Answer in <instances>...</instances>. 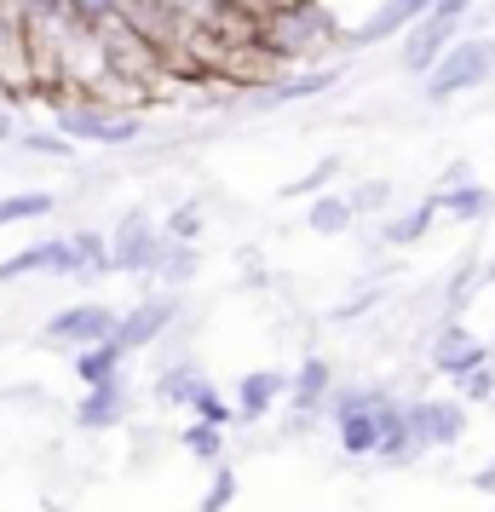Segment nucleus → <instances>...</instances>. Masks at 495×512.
Returning <instances> with one entry per match:
<instances>
[{"label": "nucleus", "instance_id": "20", "mask_svg": "<svg viewBox=\"0 0 495 512\" xmlns=\"http://www.w3.org/2000/svg\"><path fill=\"white\" fill-rule=\"evenodd\" d=\"M352 219H357V208L346 202V196H317L306 225H311L317 236H346V231H352Z\"/></svg>", "mask_w": 495, "mask_h": 512}, {"label": "nucleus", "instance_id": "11", "mask_svg": "<svg viewBox=\"0 0 495 512\" xmlns=\"http://www.w3.org/2000/svg\"><path fill=\"white\" fill-rule=\"evenodd\" d=\"M490 357V346L478 340V334H467L461 323H449L438 340H432V369L438 374H449V380H461V374H472L478 363Z\"/></svg>", "mask_w": 495, "mask_h": 512}, {"label": "nucleus", "instance_id": "24", "mask_svg": "<svg viewBox=\"0 0 495 512\" xmlns=\"http://www.w3.org/2000/svg\"><path fill=\"white\" fill-rule=\"evenodd\" d=\"M70 248H75V259H81V277H104V271H110V242L98 231H75Z\"/></svg>", "mask_w": 495, "mask_h": 512}, {"label": "nucleus", "instance_id": "16", "mask_svg": "<svg viewBox=\"0 0 495 512\" xmlns=\"http://www.w3.org/2000/svg\"><path fill=\"white\" fill-rule=\"evenodd\" d=\"M334 392V369L323 363V357H306L300 369H294V409L300 415H311V409H323Z\"/></svg>", "mask_w": 495, "mask_h": 512}, {"label": "nucleus", "instance_id": "32", "mask_svg": "<svg viewBox=\"0 0 495 512\" xmlns=\"http://www.w3.org/2000/svg\"><path fill=\"white\" fill-rule=\"evenodd\" d=\"M334 173H340V162H317L306 173V179H294V185H283V196H311V190H323L334 179Z\"/></svg>", "mask_w": 495, "mask_h": 512}, {"label": "nucleus", "instance_id": "29", "mask_svg": "<svg viewBox=\"0 0 495 512\" xmlns=\"http://www.w3.org/2000/svg\"><path fill=\"white\" fill-rule=\"evenodd\" d=\"M236 501V472L231 466H219V472H213V484H208V495H202V507L196 512H225Z\"/></svg>", "mask_w": 495, "mask_h": 512}, {"label": "nucleus", "instance_id": "31", "mask_svg": "<svg viewBox=\"0 0 495 512\" xmlns=\"http://www.w3.org/2000/svg\"><path fill=\"white\" fill-rule=\"evenodd\" d=\"M167 236H173V242H196V236H202V208H196V202H185V208L167 219Z\"/></svg>", "mask_w": 495, "mask_h": 512}, {"label": "nucleus", "instance_id": "7", "mask_svg": "<svg viewBox=\"0 0 495 512\" xmlns=\"http://www.w3.org/2000/svg\"><path fill=\"white\" fill-rule=\"evenodd\" d=\"M35 271H47V277H81V259H75L70 236H52V242H35V248H24V254L0 259V282L35 277Z\"/></svg>", "mask_w": 495, "mask_h": 512}, {"label": "nucleus", "instance_id": "17", "mask_svg": "<svg viewBox=\"0 0 495 512\" xmlns=\"http://www.w3.org/2000/svg\"><path fill=\"white\" fill-rule=\"evenodd\" d=\"M438 202V213H455V219H484V213L495 208V196L484 185H472V179H455V185L444 190V196H432Z\"/></svg>", "mask_w": 495, "mask_h": 512}, {"label": "nucleus", "instance_id": "26", "mask_svg": "<svg viewBox=\"0 0 495 512\" xmlns=\"http://www.w3.org/2000/svg\"><path fill=\"white\" fill-rule=\"evenodd\" d=\"M64 12H70L81 29H104V24H116L121 18V0H70Z\"/></svg>", "mask_w": 495, "mask_h": 512}, {"label": "nucleus", "instance_id": "2", "mask_svg": "<svg viewBox=\"0 0 495 512\" xmlns=\"http://www.w3.org/2000/svg\"><path fill=\"white\" fill-rule=\"evenodd\" d=\"M52 98V127L64 133V139H87V144H133L144 133V121L133 110H104L98 98Z\"/></svg>", "mask_w": 495, "mask_h": 512}, {"label": "nucleus", "instance_id": "3", "mask_svg": "<svg viewBox=\"0 0 495 512\" xmlns=\"http://www.w3.org/2000/svg\"><path fill=\"white\" fill-rule=\"evenodd\" d=\"M260 41L283 58H306V52L329 47L334 41V18L317 6V0H294V6H277L271 18H260Z\"/></svg>", "mask_w": 495, "mask_h": 512}, {"label": "nucleus", "instance_id": "15", "mask_svg": "<svg viewBox=\"0 0 495 512\" xmlns=\"http://www.w3.org/2000/svg\"><path fill=\"white\" fill-rule=\"evenodd\" d=\"M340 81V70H311V75H288V81H277V87H265L254 104H265V110H277V104H300V98H323Z\"/></svg>", "mask_w": 495, "mask_h": 512}, {"label": "nucleus", "instance_id": "9", "mask_svg": "<svg viewBox=\"0 0 495 512\" xmlns=\"http://www.w3.org/2000/svg\"><path fill=\"white\" fill-rule=\"evenodd\" d=\"M455 35H461V24H449V18H438V12H421L415 24L403 29V70L426 75V64H432V58H438Z\"/></svg>", "mask_w": 495, "mask_h": 512}, {"label": "nucleus", "instance_id": "35", "mask_svg": "<svg viewBox=\"0 0 495 512\" xmlns=\"http://www.w3.org/2000/svg\"><path fill=\"white\" fill-rule=\"evenodd\" d=\"M472 489H478V495H495V461H490V466H478V478H472Z\"/></svg>", "mask_w": 495, "mask_h": 512}, {"label": "nucleus", "instance_id": "27", "mask_svg": "<svg viewBox=\"0 0 495 512\" xmlns=\"http://www.w3.org/2000/svg\"><path fill=\"white\" fill-rule=\"evenodd\" d=\"M196 380H202V369H196V363H173V369L156 380V397H162V403H185Z\"/></svg>", "mask_w": 495, "mask_h": 512}, {"label": "nucleus", "instance_id": "22", "mask_svg": "<svg viewBox=\"0 0 495 512\" xmlns=\"http://www.w3.org/2000/svg\"><path fill=\"white\" fill-rule=\"evenodd\" d=\"M185 409H190L196 420H208V426H231V420H236V409H231V403H225L219 392H213L208 380H196V386H190Z\"/></svg>", "mask_w": 495, "mask_h": 512}, {"label": "nucleus", "instance_id": "36", "mask_svg": "<svg viewBox=\"0 0 495 512\" xmlns=\"http://www.w3.org/2000/svg\"><path fill=\"white\" fill-rule=\"evenodd\" d=\"M12 133H18V127H12V116H6V110H0V144L12 139Z\"/></svg>", "mask_w": 495, "mask_h": 512}, {"label": "nucleus", "instance_id": "10", "mask_svg": "<svg viewBox=\"0 0 495 512\" xmlns=\"http://www.w3.org/2000/svg\"><path fill=\"white\" fill-rule=\"evenodd\" d=\"M116 334V311L110 305H70L47 323V340H64V346H93V340H110Z\"/></svg>", "mask_w": 495, "mask_h": 512}, {"label": "nucleus", "instance_id": "13", "mask_svg": "<svg viewBox=\"0 0 495 512\" xmlns=\"http://www.w3.org/2000/svg\"><path fill=\"white\" fill-rule=\"evenodd\" d=\"M375 455L380 461H409L415 455V438H409V415H403L398 397H375Z\"/></svg>", "mask_w": 495, "mask_h": 512}, {"label": "nucleus", "instance_id": "33", "mask_svg": "<svg viewBox=\"0 0 495 512\" xmlns=\"http://www.w3.org/2000/svg\"><path fill=\"white\" fill-rule=\"evenodd\" d=\"M369 305H375V294H363V300H346L340 311H334V323H352V317H363Z\"/></svg>", "mask_w": 495, "mask_h": 512}, {"label": "nucleus", "instance_id": "4", "mask_svg": "<svg viewBox=\"0 0 495 512\" xmlns=\"http://www.w3.org/2000/svg\"><path fill=\"white\" fill-rule=\"evenodd\" d=\"M403 415H409L415 449H449V443L467 438V409H461V397H421V403H403Z\"/></svg>", "mask_w": 495, "mask_h": 512}, {"label": "nucleus", "instance_id": "21", "mask_svg": "<svg viewBox=\"0 0 495 512\" xmlns=\"http://www.w3.org/2000/svg\"><path fill=\"white\" fill-rule=\"evenodd\" d=\"M58 208V196L52 190H24V196H0V231L6 225H24V219H47Z\"/></svg>", "mask_w": 495, "mask_h": 512}, {"label": "nucleus", "instance_id": "34", "mask_svg": "<svg viewBox=\"0 0 495 512\" xmlns=\"http://www.w3.org/2000/svg\"><path fill=\"white\" fill-rule=\"evenodd\" d=\"M375 202H386V185H363L352 196V208H375Z\"/></svg>", "mask_w": 495, "mask_h": 512}, {"label": "nucleus", "instance_id": "18", "mask_svg": "<svg viewBox=\"0 0 495 512\" xmlns=\"http://www.w3.org/2000/svg\"><path fill=\"white\" fill-rule=\"evenodd\" d=\"M432 219H438V202L426 196L421 208H409L403 219H392V225H380V242H392V248H409V242H421V236L432 231Z\"/></svg>", "mask_w": 495, "mask_h": 512}, {"label": "nucleus", "instance_id": "28", "mask_svg": "<svg viewBox=\"0 0 495 512\" xmlns=\"http://www.w3.org/2000/svg\"><path fill=\"white\" fill-rule=\"evenodd\" d=\"M495 397V351L472 374H461V403H490Z\"/></svg>", "mask_w": 495, "mask_h": 512}, {"label": "nucleus", "instance_id": "38", "mask_svg": "<svg viewBox=\"0 0 495 512\" xmlns=\"http://www.w3.org/2000/svg\"><path fill=\"white\" fill-rule=\"evenodd\" d=\"M490 512H495V507H490Z\"/></svg>", "mask_w": 495, "mask_h": 512}, {"label": "nucleus", "instance_id": "5", "mask_svg": "<svg viewBox=\"0 0 495 512\" xmlns=\"http://www.w3.org/2000/svg\"><path fill=\"white\" fill-rule=\"evenodd\" d=\"M173 317H179V300H144V305H133V311H116V340L121 351H144V346H156L167 328H173Z\"/></svg>", "mask_w": 495, "mask_h": 512}, {"label": "nucleus", "instance_id": "6", "mask_svg": "<svg viewBox=\"0 0 495 512\" xmlns=\"http://www.w3.org/2000/svg\"><path fill=\"white\" fill-rule=\"evenodd\" d=\"M162 248V231L150 213H127L110 236V271H150V259Z\"/></svg>", "mask_w": 495, "mask_h": 512}, {"label": "nucleus", "instance_id": "1", "mask_svg": "<svg viewBox=\"0 0 495 512\" xmlns=\"http://www.w3.org/2000/svg\"><path fill=\"white\" fill-rule=\"evenodd\" d=\"M490 75H495V35H461L426 64V104H449V98L472 93L478 81H490Z\"/></svg>", "mask_w": 495, "mask_h": 512}, {"label": "nucleus", "instance_id": "23", "mask_svg": "<svg viewBox=\"0 0 495 512\" xmlns=\"http://www.w3.org/2000/svg\"><path fill=\"white\" fill-rule=\"evenodd\" d=\"M150 271H162L167 282H185L190 271H196V248H190V242H173V236H167L162 248H156V259H150Z\"/></svg>", "mask_w": 495, "mask_h": 512}, {"label": "nucleus", "instance_id": "37", "mask_svg": "<svg viewBox=\"0 0 495 512\" xmlns=\"http://www.w3.org/2000/svg\"><path fill=\"white\" fill-rule=\"evenodd\" d=\"M484 277H495V259H490V271H484Z\"/></svg>", "mask_w": 495, "mask_h": 512}, {"label": "nucleus", "instance_id": "14", "mask_svg": "<svg viewBox=\"0 0 495 512\" xmlns=\"http://www.w3.org/2000/svg\"><path fill=\"white\" fill-rule=\"evenodd\" d=\"M288 392V380L277 369H254V374H242V386H236V420H265L271 415V403Z\"/></svg>", "mask_w": 495, "mask_h": 512}, {"label": "nucleus", "instance_id": "8", "mask_svg": "<svg viewBox=\"0 0 495 512\" xmlns=\"http://www.w3.org/2000/svg\"><path fill=\"white\" fill-rule=\"evenodd\" d=\"M426 6H432V0H380L375 12H369V18L352 29V35H346V47L363 52V47H380V41H392V35H403V29L421 18Z\"/></svg>", "mask_w": 495, "mask_h": 512}, {"label": "nucleus", "instance_id": "12", "mask_svg": "<svg viewBox=\"0 0 495 512\" xmlns=\"http://www.w3.org/2000/svg\"><path fill=\"white\" fill-rule=\"evenodd\" d=\"M121 415H127V386H121V374L93 380L87 397L75 403V426H87V432H104V426H116Z\"/></svg>", "mask_w": 495, "mask_h": 512}, {"label": "nucleus", "instance_id": "19", "mask_svg": "<svg viewBox=\"0 0 495 512\" xmlns=\"http://www.w3.org/2000/svg\"><path fill=\"white\" fill-rule=\"evenodd\" d=\"M121 357L127 351L116 346V340H93V346H81V357H75V374L93 386V380H110V374H121Z\"/></svg>", "mask_w": 495, "mask_h": 512}, {"label": "nucleus", "instance_id": "25", "mask_svg": "<svg viewBox=\"0 0 495 512\" xmlns=\"http://www.w3.org/2000/svg\"><path fill=\"white\" fill-rule=\"evenodd\" d=\"M196 455V461H219L225 455V426H208V420H196V426H185V438H179Z\"/></svg>", "mask_w": 495, "mask_h": 512}, {"label": "nucleus", "instance_id": "30", "mask_svg": "<svg viewBox=\"0 0 495 512\" xmlns=\"http://www.w3.org/2000/svg\"><path fill=\"white\" fill-rule=\"evenodd\" d=\"M18 150H29V156H70V139L64 133H18Z\"/></svg>", "mask_w": 495, "mask_h": 512}]
</instances>
